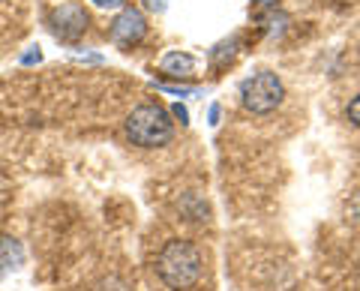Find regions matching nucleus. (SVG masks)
<instances>
[{"label":"nucleus","instance_id":"1","mask_svg":"<svg viewBox=\"0 0 360 291\" xmlns=\"http://www.w3.org/2000/svg\"><path fill=\"white\" fill-rule=\"evenodd\" d=\"M156 273L172 291H189L205 276V252L193 240H168L156 255Z\"/></svg>","mask_w":360,"mask_h":291},{"label":"nucleus","instance_id":"10","mask_svg":"<svg viewBox=\"0 0 360 291\" xmlns=\"http://www.w3.org/2000/svg\"><path fill=\"white\" fill-rule=\"evenodd\" d=\"M160 91H165V93H172V96H193L195 91L193 87H177V84H156Z\"/></svg>","mask_w":360,"mask_h":291},{"label":"nucleus","instance_id":"3","mask_svg":"<svg viewBox=\"0 0 360 291\" xmlns=\"http://www.w3.org/2000/svg\"><path fill=\"white\" fill-rule=\"evenodd\" d=\"M283 96H285L283 78L270 70L255 72L240 84V103L252 115H270V111H276L283 105Z\"/></svg>","mask_w":360,"mask_h":291},{"label":"nucleus","instance_id":"13","mask_svg":"<svg viewBox=\"0 0 360 291\" xmlns=\"http://www.w3.org/2000/svg\"><path fill=\"white\" fill-rule=\"evenodd\" d=\"M172 115L180 120V123H184V127H186V123H189V111H186V105H180V103H174L172 105Z\"/></svg>","mask_w":360,"mask_h":291},{"label":"nucleus","instance_id":"9","mask_svg":"<svg viewBox=\"0 0 360 291\" xmlns=\"http://www.w3.org/2000/svg\"><path fill=\"white\" fill-rule=\"evenodd\" d=\"M345 115H348V120L354 123V127L360 129V93L352 99V103H348V108H345Z\"/></svg>","mask_w":360,"mask_h":291},{"label":"nucleus","instance_id":"5","mask_svg":"<svg viewBox=\"0 0 360 291\" xmlns=\"http://www.w3.org/2000/svg\"><path fill=\"white\" fill-rule=\"evenodd\" d=\"M144 33H148V18H144V13L135 9V6H127L115 21H111L108 37H111L115 46L129 48V46H139V42L144 39Z\"/></svg>","mask_w":360,"mask_h":291},{"label":"nucleus","instance_id":"2","mask_svg":"<svg viewBox=\"0 0 360 291\" xmlns=\"http://www.w3.org/2000/svg\"><path fill=\"white\" fill-rule=\"evenodd\" d=\"M174 136V120L162 105H139L127 117V138L135 148H162Z\"/></svg>","mask_w":360,"mask_h":291},{"label":"nucleus","instance_id":"6","mask_svg":"<svg viewBox=\"0 0 360 291\" xmlns=\"http://www.w3.org/2000/svg\"><path fill=\"white\" fill-rule=\"evenodd\" d=\"M25 264V246H21L15 238H0V273L18 271Z\"/></svg>","mask_w":360,"mask_h":291},{"label":"nucleus","instance_id":"4","mask_svg":"<svg viewBox=\"0 0 360 291\" xmlns=\"http://www.w3.org/2000/svg\"><path fill=\"white\" fill-rule=\"evenodd\" d=\"M87 25H90L87 9H84L82 4H75V0H66V4L54 6L51 13H49V30H51L60 42H70V46L84 37Z\"/></svg>","mask_w":360,"mask_h":291},{"label":"nucleus","instance_id":"11","mask_svg":"<svg viewBox=\"0 0 360 291\" xmlns=\"http://www.w3.org/2000/svg\"><path fill=\"white\" fill-rule=\"evenodd\" d=\"M33 63H42V51L39 48H30L21 54V66H33Z\"/></svg>","mask_w":360,"mask_h":291},{"label":"nucleus","instance_id":"8","mask_svg":"<svg viewBox=\"0 0 360 291\" xmlns=\"http://www.w3.org/2000/svg\"><path fill=\"white\" fill-rule=\"evenodd\" d=\"M234 48H238V39H229V42H219L217 48H213V54H210V63L217 66V70H222L225 63H229L231 58H234Z\"/></svg>","mask_w":360,"mask_h":291},{"label":"nucleus","instance_id":"16","mask_svg":"<svg viewBox=\"0 0 360 291\" xmlns=\"http://www.w3.org/2000/svg\"><path fill=\"white\" fill-rule=\"evenodd\" d=\"M210 123H213V127L219 123V105H213V108H210Z\"/></svg>","mask_w":360,"mask_h":291},{"label":"nucleus","instance_id":"7","mask_svg":"<svg viewBox=\"0 0 360 291\" xmlns=\"http://www.w3.org/2000/svg\"><path fill=\"white\" fill-rule=\"evenodd\" d=\"M160 66H162V72H168V75L189 78L195 72V58L193 54H186V51H168Z\"/></svg>","mask_w":360,"mask_h":291},{"label":"nucleus","instance_id":"15","mask_svg":"<svg viewBox=\"0 0 360 291\" xmlns=\"http://www.w3.org/2000/svg\"><path fill=\"white\" fill-rule=\"evenodd\" d=\"M144 6L153 9V13H162V9L168 6V0H144Z\"/></svg>","mask_w":360,"mask_h":291},{"label":"nucleus","instance_id":"17","mask_svg":"<svg viewBox=\"0 0 360 291\" xmlns=\"http://www.w3.org/2000/svg\"><path fill=\"white\" fill-rule=\"evenodd\" d=\"M252 4H258V6H274L276 0H252Z\"/></svg>","mask_w":360,"mask_h":291},{"label":"nucleus","instance_id":"14","mask_svg":"<svg viewBox=\"0 0 360 291\" xmlns=\"http://www.w3.org/2000/svg\"><path fill=\"white\" fill-rule=\"evenodd\" d=\"M123 4H127V0H94V6H99V9H117Z\"/></svg>","mask_w":360,"mask_h":291},{"label":"nucleus","instance_id":"12","mask_svg":"<svg viewBox=\"0 0 360 291\" xmlns=\"http://www.w3.org/2000/svg\"><path fill=\"white\" fill-rule=\"evenodd\" d=\"M348 214H352L354 222H360V189L352 195V201H348Z\"/></svg>","mask_w":360,"mask_h":291}]
</instances>
